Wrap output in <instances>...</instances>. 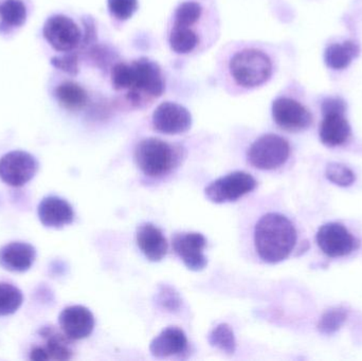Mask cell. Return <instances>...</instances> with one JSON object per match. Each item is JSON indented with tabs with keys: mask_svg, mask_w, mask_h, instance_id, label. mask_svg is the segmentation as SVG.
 <instances>
[{
	"mask_svg": "<svg viewBox=\"0 0 362 361\" xmlns=\"http://www.w3.org/2000/svg\"><path fill=\"white\" fill-rule=\"evenodd\" d=\"M297 242L293 223L279 213H267L255 228V246L264 262L276 264L288 258Z\"/></svg>",
	"mask_w": 362,
	"mask_h": 361,
	"instance_id": "cell-1",
	"label": "cell"
},
{
	"mask_svg": "<svg viewBox=\"0 0 362 361\" xmlns=\"http://www.w3.org/2000/svg\"><path fill=\"white\" fill-rule=\"evenodd\" d=\"M135 161L146 176L161 177L177 165L180 152L163 140L146 138L136 146Z\"/></svg>",
	"mask_w": 362,
	"mask_h": 361,
	"instance_id": "cell-2",
	"label": "cell"
},
{
	"mask_svg": "<svg viewBox=\"0 0 362 361\" xmlns=\"http://www.w3.org/2000/svg\"><path fill=\"white\" fill-rule=\"evenodd\" d=\"M230 73L236 84L255 88L265 84L272 74V64L266 53L257 49H244L230 61Z\"/></svg>",
	"mask_w": 362,
	"mask_h": 361,
	"instance_id": "cell-3",
	"label": "cell"
},
{
	"mask_svg": "<svg viewBox=\"0 0 362 361\" xmlns=\"http://www.w3.org/2000/svg\"><path fill=\"white\" fill-rule=\"evenodd\" d=\"M323 120L319 129L321 142L329 148L342 146L351 137V126L346 118V104L339 97L323 100Z\"/></svg>",
	"mask_w": 362,
	"mask_h": 361,
	"instance_id": "cell-4",
	"label": "cell"
},
{
	"mask_svg": "<svg viewBox=\"0 0 362 361\" xmlns=\"http://www.w3.org/2000/svg\"><path fill=\"white\" fill-rule=\"evenodd\" d=\"M289 155L291 146L287 140L274 134H267L255 140L247 153L250 165L263 171L282 167Z\"/></svg>",
	"mask_w": 362,
	"mask_h": 361,
	"instance_id": "cell-5",
	"label": "cell"
},
{
	"mask_svg": "<svg viewBox=\"0 0 362 361\" xmlns=\"http://www.w3.org/2000/svg\"><path fill=\"white\" fill-rule=\"evenodd\" d=\"M132 65L134 67V84L129 89V101L139 104L142 101V95L160 97L165 86L159 66L148 59H137Z\"/></svg>",
	"mask_w": 362,
	"mask_h": 361,
	"instance_id": "cell-6",
	"label": "cell"
},
{
	"mask_svg": "<svg viewBox=\"0 0 362 361\" xmlns=\"http://www.w3.org/2000/svg\"><path fill=\"white\" fill-rule=\"evenodd\" d=\"M257 180L246 172H233L211 182L206 190V199L214 203L236 201L257 188Z\"/></svg>",
	"mask_w": 362,
	"mask_h": 361,
	"instance_id": "cell-7",
	"label": "cell"
},
{
	"mask_svg": "<svg viewBox=\"0 0 362 361\" xmlns=\"http://www.w3.org/2000/svg\"><path fill=\"white\" fill-rule=\"evenodd\" d=\"M42 34L47 42L59 52H71L82 42L80 28L70 17L65 15L49 17L45 23Z\"/></svg>",
	"mask_w": 362,
	"mask_h": 361,
	"instance_id": "cell-8",
	"label": "cell"
},
{
	"mask_svg": "<svg viewBox=\"0 0 362 361\" xmlns=\"http://www.w3.org/2000/svg\"><path fill=\"white\" fill-rule=\"evenodd\" d=\"M37 170V160L23 150L8 153L0 158V178L8 186H23L35 176Z\"/></svg>",
	"mask_w": 362,
	"mask_h": 361,
	"instance_id": "cell-9",
	"label": "cell"
},
{
	"mask_svg": "<svg viewBox=\"0 0 362 361\" xmlns=\"http://www.w3.org/2000/svg\"><path fill=\"white\" fill-rule=\"evenodd\" d=\"M272 117L278 126L288 131H303L313 122L312 114L308 108L291 97H281L274 100Z\"/></svg>",
	"mask_w": 362,
	"mask_h": 361,
	"instance_id": "cell-10",
	"label": "cell"
},
{
	"mask_svg": "<svg viewBox=\"0 0 362 361\" xmlns=\"http://www.w3.org/2000/svg\"><path fill=\"white\" fill-rule=\"evenodd\" d=\"M319 248L331 258H340L354 250L356 241L352 233L338 223L323 225L317 233Z\"/></svg>",
	"mask_w": 362,
	"mask_h": 361,
	"instance_id": "cell-11",
	"label": "cell"
},
{
	"mask_svg": "<svg viewBox=\"0 0 362 361\" xmlns=\"http://www.w3.org/2000/svg\"><path fill=\"white\" fill-rule=\"evenodd\" d=\"M192 116L189 110L173 102L161 103L153 114V126L165 135H180L191 129Z\"/></svg>",
	"mask_w": 362,
	"mask_h": 361,
	"instance_id": "cell-12",
	"label": "cell"
},
{
	"mask_svg": "<svg viewBox=\"0 0 362 361\" xmlns=\"http://www.w3.org/2000/svg\"><path fill=\"white\" fill-rule=\"evenodd\" d=\"M40 335L45 341V345L33 348L30 353V360H68L74 355L72 341L64 333H59L53 326H47L40 331Z\"/></svg>",
	"mask_w": 362,
	"mask_h": 361,
	"instance_id": "cell-13",
	"label": "cell"
},
{
	"mask_svg": "<svg viewBox=\"0 0 362 361\" xmlns=\"http://www.w3.org/2000/svg\"><path fill=\"white\" fill-rule=\"evenodd\" d=\"M206 246V239L202 233H177L173 237L174 250L189 271H202L208 264L204 254Z\"/></svg>",
	"mask_w": 362,
	"mask_h": 361,
	"instance_id": "cell-14",
	"label": "cell"
},
{
	"mask_svg": "<svg viewBox=\"0 0 362 361\" xmlns=\"http://www.w3.org/2000/svg\"><path fill=\"white\" fill-rule=\"evenodd\" d=\"M59 326L71 341L87 338L95 329V317L87 307L74 305L66 307L59 318Z\"/></svg>",
	"mask_w": 362,
	"mask_h": 361,
	"instance_id": "cell-15",
	"label": "cell"
},
{
	"mask_svg": "<svg viewBox=\"0 0 362 361\" xmlns=\"http://www.w3.org/2000/svg\"><path fill=\"white\" fill-rule=\"evenodd\" d=\"M37 212L40 223L48 228H62L74 220L71 205L61 197H45L38 205Z\"/></svg>",
	"mask_w": 362,
	"mask_h": 361,
	"instance_id": "cell-16",
	"label": "cell"
},
{
	"mask_svg": "<svg viewBox=\"0 0 362 361\" xmlns=\"http://www.w3.org/2000/svg\"><path fill=\"white\" fill-rule=\"evenodd\" d=\"M136 241L142 254L151 262H160L168 252V241L163 231L155 225L146 223L137 229Z\"/></svg>",
	"mask_w": 362,
	"mask_h": 361,
	"instance_id": "cell-17",
	"label": "cell"
},
{
	"mask_svg": "<svg viewBox=\"0 0 362 361\" xmlns=\"http://www.w3.org/2000/svg\"><path fill=\"white\" fill-rule=\"evenodd\" d=\"M35 258V248L30 244L14 242L0 248V266L13 273L27 271Z\"/></svg>",
	"mask_w": 362,
	"mask_h": 361,
	"instance_id": "cell-18",
	"label": "cell"
},
{
	"mask_svg": "<svg viewBox=\"0 0 362 361\" xmlns=\"http://www.w3.org/2000/svg\"><path fill=\"white\" fill-rule=\"evenodd\" d=\"M187 335L177 326H170L153 339L150 351L156 358H168L180 355L187 350Z\"/></svg>",
	"mask_w": 362,
	"mask_h": 361,
	"instance_id": "cell-19",
	"label": "cell"
},
{
	"mask_svg": "<svg viewBox=\"0 0 362 361\" xmlns=\"http://www.w3.org/2000/svg\"><path fill=\"white\" fill-rule=\"evenodd\" d=\"M361 53V47L355 40L329 45L325 52V64L334 70L346 69Z\"/></svg>",
	"mask_w": 362,
	"mask_h": 361,
	"instance_id": "cell-20",
	"label": "cell"
},
{
	"mask_svg": "<svg viewBox=\"0 0 362 361\" xmlns=\"http://www.w3.org/2000/svg\"><path fill=\"white\" fill-rule=\"evenodd\" d=\"M55 97L64 108L68 110H80L88 102L87 91L78 83L66 81L61 83L54 90Z\"/></svg>",
	"mask_w": 362,
	"mask_h": 361,
	"instance_id": "cell-21",
	"label": "cell"
},
{
	"mask_svg": "<svg viewBox=\"0 0 362 361\" xmlns=\"http://www.w3.org/2000/svg\"><path fill=\"white\" fill-rule=\"evenodd\" d=\"M0 19L6 27H21L27 19L25 4L21 0H2L0 1Z\"/></svg>",
	"mask_w": 362,
	"mask_h": 361,
	"instance_id": "cell-22",
	"label": "cell"
},
{
	"mask_svg": "<svg viewBox=\"0 0 362 361\" xmlns=\"http://www.w3.org/2000/svg\"><path fill=\"white\" fill-rule=\"evenodd\" d=\"M170 46L174 52L187 54L197 47L198 36L189 27L173 25L169 37Z\"/></svg>",
	"mask_w": 362,
	"mask_h": 361,
	"instance_id": "cell-23",
	"label": "cell"
},
{
	"mask_svg": "<svg viewBox=\"0 0 362 361\" xmlns=\"http://www.w3.org/2000/svg\"><path fill=\"white\" fill-rule=\"evenodd\" d=\"M208 341L212 347L217 348L223 353L229 355L235 353V336L229 324H221L213 329L212 332L209 334Z\"/></svg>",
	"mask_w": 362,
	"mask_h": 361,
	"instance_id": "cell-24",
	"label": "cell"
},
{
	"mask_svg": "<svg viewBox=\"0 0 362 361\" xmlns=\"http://www.w3.org/2000/svg\"><path fill=\"white\" fill-rule=\"evenodd\" d=\"M23 292L8 283H0V317L14 314L23 304Z\"/></svg>",
	"mask_w": 362,
	"mask_h": 361,
	"instance_id": "cell-25",
	"label": "cell"
},
{
	"mask_svg": "<svg viewBox=\"0 0 362 361\" xmlns=\"http://www.w3.org/2000/svg\"><path fill=\"white\" fill-rule=\"evenodd\" d=\"M202 14V8L198 2H182L174 15V25L178 27H191L197 23Z\"/></svg>",
	"mask_w": 362,
	"mask_h": 361,
	"instance_id": "cell-26",
	"label": "cell"
},
{
	"mask_svg": "<svg viewBox=\"0 0 362 361\" xmlns=\"http://www.w3.org/2000/svg\"><path fill=\"white\" fill-rule=\"evenodd\" d=\"M112 87L116 90L131 89L134 84V67L132 64L118 63L112 70Z\"/></svg>",
	"mask_w": 362,
	"mask_h": 361,
	"instance_id": "cell-27",
	"label": "cell"
},
{
	"mask_svg": "<svg viewBox=\"0 0 362 361\" xmlns=\"http://www.w3.org/2000/svg\"><path fill=\"white\" fill-rule=\"evenodd\" d=\"M325 174L329 182L339 187L352 186L356 179L354 172L341 163L334 162L327 165Z\"/></svg>",
	"mask_w": 362,
	"mask_h": 361,
	"instance_id": "cell-28",
	"label": "cell"
},
{
	"mask_svg": "<svg viewBox=\"0 0 362 361\" xmlns=\"http://www.w3.org/2000/svg\"><path fill=\"white\" fill-rule=\"evenodd\" d=\"M346 319V313L344 309H335L327 312L321 318L319 324V330L323 334H333L336 331L339 330L340 326L344 324Z\"/></svg>",
	"mask_w": 362,
	"mask_h": 361,
	"instance_id": "cell-29",
	"label": "cell"
},
{
	"mask_svg": "<svg viewBox=\"0 0 362 361\" xmlns=\"http://www.w3.org/2000/svg\"><path fill=\"white\" fill-rule=\"evenodd\" d=\"M108 10L119 20H127L138 10V0H108Z\"/></svg>",
	"mask_w": 362,
	"mask_h": 361,
	"instance_id": "cell-30",
	"label": "cell"
},
{
	"mask_svg": "<svg viewBox=\"0 0 362 361\" xmlns=\"http://www.w3.org/2000/svg\"><path fill=\"white\" fill-rule=\"evenodd\" d=\"M157 303L161 309H165L170 313H176L180 311L181 299L178 292L171 286H161L157 294Z\"/></svg>",
	"mask_w": 362,
	"mask_h": 361,
	"instance_id": "cell-31",
	"label": "cell"
},
{
	"mask_svg": "<svg viewBox=\"0 0 362 361\" xmlns=\"http://www.w3.org/2000/svg\"><path fill=\"white\" fill-rule=\"evenodd\" d=\"M51 65L69 76H78L80 68H78V55L76 52H67L63 57H53L50 61Z\"/></svg>",
	"mask_w": 362,
	"mask_h": 361,
	"instance_id": "cell-32",
	"label": "cell"
},
{
	"mask_svg": "<svg viewBox=\"0 0 362 361\" xmlns=\"http://www.w3.org/2000/svg\"><path fill=\"white\" fill-rule=\"evenodd\" d=\"M83 23H84L85 34L81 44H83L84 47H87L95 42V38H97V32H95V21H93L91 17H85L83 19Z\"/></svg>",
	"mask_w": 362,
	"mask_h": 361,
	"instance_id": "cell-33",
	"label": "cell"
}]
</instances>
